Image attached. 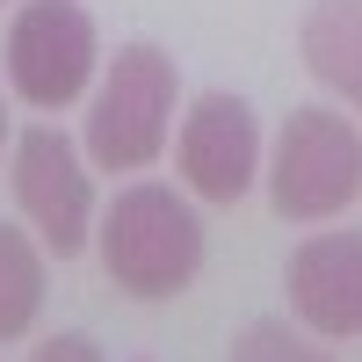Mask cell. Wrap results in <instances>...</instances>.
Wrapping results in <instances>:
<instances>
[{
    "instance_id": "6da1fadb",
    "label": "cell",
    "mask_w": 362,
    "mask_h": 362,
    "mask_svg": "<svg viewBox=\"0 0 362 362\" xmlns=\"http://www.w3.org/2000/svg\"><path fill=\"white\" fill-rule=\"evenodd\" d=\"M102 268L116 290L145 297V305H160V297H181L196 283L203 268V218L174 189L160 181H138L109 203L102 218Z\"/></svg>"
},
{
    "instance_id": "7a4b0ae2",
    "label": "cell",
    "mask_w": 362,
    "mask_h": 362,
    "mask_svg": "<svg viewBox=\"0 0 362 362\" xmlns=\"http://www.w3.org/2000/svg\"><path fill=\"white\" fill-rule=\"evenodd\" d=\"M355 196H362V131L341 109H290L276 131V153H268L276 218L319 225V218H341Z\"/></svg>"
},
{
    "instance_id": "3957f363",
    "label": "cell",
    "mask_w": 362,
    "mask_h": 362,
    "mask_svg": "<svg viewBox=\"0 0 362 362\" xmlns=\"http://www.w3.org/2000/svg\"><path fill=\"white\" fill-rule=\"evenodd\" d=\"M167 124H174V58L160 44H124L87 109V160L102 174H138L160 160Z\"/></svg>"
},
{
    "instance_id": "277c9868",
    "label": "cell",
    "mask_w": 362,
    "mask_h": 362,
    "mask_svg": "<svg viewBox=\"0 0 362 362\" xmlns=\"http://www.w3.org/2000/svg\"><path fill=\"white\" fill-rule=\"evenodd\" d=\"M95 66H102V37L80 0H22V15L8 22V80L29 109L80 102Z\"/></svg>"
},
{
    "instance_id": "5b68a950",
    "label": "cell",
    "mask_w": 362,
    "mask_h": 362,
    "mask_svg": "<svg viewBox=\"0 0 362 362\" xmlns=\"http://www.w3.org/2000/svg\"><path fill=\"white\" fill-rule=\"evenodd\" d=\"M15 203L44 232V247L58 261L87 247V232H95V181H87L66 131H51V124L22 131V145H15Z\"/></svg>"
},
{
    "instance_id": "8992f818",
    "label": "cell",
    "mask_w": 362,
    "mask_h": 362,
    "mask_svg": "<svg viewBox=\"0 0 362 362\" xmlns=\"http://www.w3.org/2000/svg\"><path fill=\"white\" fill-rule=\"evenodd\" d=\"M174 160H181V181H189L203 203H239L254 189V174H261L254 109L239 95H196V109L181 116Z\"/></svg>"
},
{
    "instance_id": "52a82bcc",
    "label": "cell",
    "mask_w": 362,
    "mask_h": 362,
    "mask_svg": "<svg viewBox=\"0 0 362 362\" xmlns=\"http://www.w3.org/2000/svg\"><path fill=\"white\" fill-rule=\"evenodd\" d=\"M290 305L326 341L362 334V232H312L290 254Z\"/></svg>"
},
{
    "instance_id": "ba28073f",
    "label": "cell",
    "mask_w": 362,
    "mask_h": 362,
    "mask_svg": "<svg viewBox=\"0 0 362 362\" xmlns=\"http://www.w3.org/2000/svg\"><path fill=\"white\" fill-rule=\"evenodd\" d=\"M297 51L319 87L362 116V0H312L305 8V29H297Z\"/></svg>"
},
{
    "instance_id": "9c48e42d",
    "label": "cell",
    "mask_w": 362,
    "mask_h": 362,
    "mask_svg": "<svg viewBox=\"0 0 362 362\" xmlns=\"http://www.w3.org/2000/svg\"><path fill=\"white\" fill-rule=\"evenodd\" d=\"M44 312V254L29 247V232L0 225V341H22Z\"/></svg>"
},
{
    "instance_id": "30bf717a",
    "label": "cell",
    "mask_w": 362,
    "mask_h": 362,
    "mask_svg": "<svg viewBox=\"0 0 362 362\" xmlns=\"http://www.w3.org/2000/svg\"><path fill=\"white\" fill-rule=\"evenodd\" d=\"M232 362H334V355L312 348L305 334H290L283 319H254L247 334L232 341Z\"/></svg>"
},
{
    "instance_id": "8fae6325",
    "label": "cell",
    "mask_w": 362,
    "mask_h": 362,
    "mask_svg": "<svg viewBox=\"0 0 362 362\" xmlns=\"http://www.w3.org/2000/svg\"><path fill=\"white\" fill-rule=\"evenodd\" d=\"M29 362H102V348L87 341V334H51V341L29 355Z\"/></svg>"
},
{
    "instance_id": "7c38bea8",
    "label": "cell",
    "mask_w": 362,
    "mask_h": 362,
    "mask_svg": "<svg viewBox=\"0 0 362 362\" xmlns=\"http://www.w3.org/2000/svg\"><path fill=\"white\" fill-rule=\"evenodd\" d=\"M0 145H8V102H0Z\"/></svg>"
}]
</instances>
